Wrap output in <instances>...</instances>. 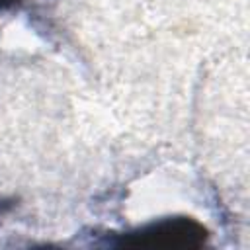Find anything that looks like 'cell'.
Masks as SVG:
<instances>
[{"label":"cell","mask_w":250,"mask_h":250,"mask_svg":"<svg viewBox=\"0 0 250 250\" xmlns=\"http://www.w3.org/2000/svg\"><path fill=\"white\" fill-rule=\"evenodd\" d=\"M23 2H27V0H0V14H6V12L16 10V8H20Z\"/></svg>","instance_id":"2"},{"label":"cell","mask_w":250,"mask_h":250,"mask_svg":"<svg viewBox=\"0 0 250 250\" xmlns=\"http://www.w3.org/2000/svg\"><path fill=\"white\" fill-rule=\"evenodd\" d=\"M119 244H172V246H199L207 234L205 229L191 217H170L148 223L137 230L125 232Z\"/></svg>","instance_id":"1"}]
</instances>
